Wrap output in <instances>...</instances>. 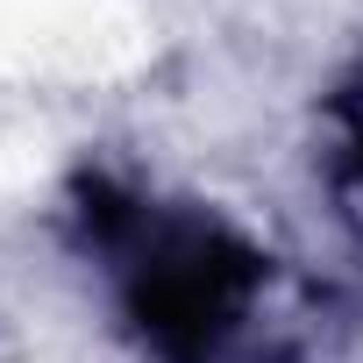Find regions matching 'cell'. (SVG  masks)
Here are the masks:
<instances>
[{"label":"cell","mask_w":363,"mask_h":363,"mask_svg":"<svg viewBox=\"0 0 363 363\" xmlns=\"http://www.w3.org/2000/svg\"><path fill=\"white\" fill-rule=\"evenodd\" d=\"M79 235L150 363H299L278 257L200 200L79 186Z\"/></svg>","instance_id":"obj_1"}]
</instances>
